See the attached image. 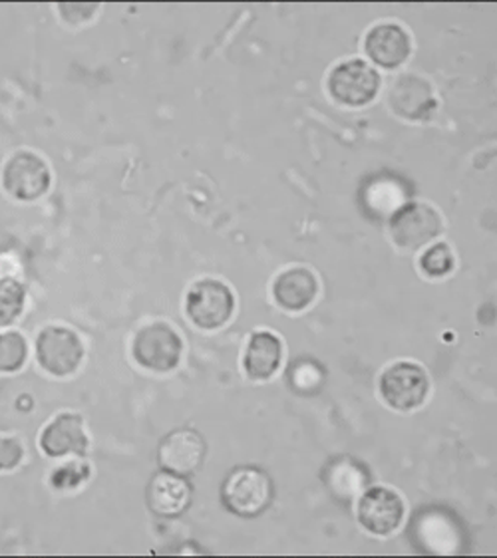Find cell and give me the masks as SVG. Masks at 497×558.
<instances>
[{
    "instance_id": "cell-1",
    "label": "cell",
    "mask_w": 497,
    "mask_h": 558,
    "mask_svg": "<svg viewBox=\"0 0 497 558\" xmlns=\"http://www.w3.org/2000/svg\"><path fill=\"white\" fill-rule=\"evenodd\" d=\"M272 481L265 471L243 465L231 471L221 485V501L229 513L241 519H255L272 502Z\"/></svg>"
},
{
    "instance_id": "cell-2",
    "label": "cell",
    "mask_w": 497,
    "mask_h": 558,
    "mask_svg": "<svg viewBox=\"0 0 497 558\" xmlns=\"http://www.w3.org/2000/svg\"><path fill=\"white\" fill-rule=\"evenodd\" d=\"M50 183L52 175L48 163L28 149L14 151L0 171V185L14 202H38L50 190Z\"/></svg>"
},
{
    "instance_id": "cell-3",
    "label": "cell",
    "mask_w": 497,
    "mask_h": 558,
    "mask_svg": "<svg viewBox=\"0 0 497 558\" xmlns=\"http://www.w3.org/2000/svg\"><path fill=\"white\" fill-rule=\"evenodd\" d=\"M38 366L54 378H66L80 368L84 360V344L72 328L50 324L43 328L35 342Z\"/></svg>"
},
{
    "instance_id": "cell-4",
    "label": "cell",
    "mask_w": 497,
    "mask_h": 558,
    "mask_svg": "<svg viewBox=\"0 0 497 558\" xmlns=\"http://www.w3.org/2000/svg\"><path fill=\"white\" fill-rule=\"evenodd\" d=\"M183 354L181 336L168 323L146 324L132 342V356L142 368L166 374L178 368Z\"/></svg>"
},
{
    "instance_id": "cell-5",
    "label": "cell",
    "mask_w": 497,
    "mask_h": 558,
    "mask_svg": "<svg viewBox=\"0 0 497 558\" xmlns=\"http://www.w3.org/2000/svg\"><path fill=\"white\" fill-rule=\"evenodd\" d=\"M235 311V296L226 282L202 279L192 284L185 296V313L197 328L217 330L229 323Z\"/></svg>"
},
{
    "instance_id": "cell-6",
    "label": "cell",
    "mask_w": 497,
    "mask_h": 558,
    "mask_svg": "<svg viewBox=\"0 0 497 558\" xmlns=\"http://www.w3.org/2000/svg\"><path fill=\"white\" fill-rule=\"evenodd\" d=\"M428 391L426 369L412 362L392 364L380 378V393L385 402L398 412H410L420 408L426 402Z\"/></svg>"
},
{
    "instance_id": "cell-7",
    "label": "cell",
    "mask_w": 497,
    "mask_h": 558,
    "mask_svg": "<svg viewBox=\"0 0 497 558\" xmlns=\"http://www.w3.org/2000/svg\"><path fill=\"white\" fill-rule=\"evenodd\" d=\"M380 76L364 60H347L328 76V92L342 106H366L376 98Z\"/></svg>"
},
{
    "instance_id": "cell-8",
    "label": "cell",
    "mask_w": 497,
    "mask_h": 558,
    "mask_svg": "<svg viewBox=\"0 0 497 558\" xmlns=\"http://www.w3.org/2000/svg\"><path fill=\"white\" fill-rule=\"evenodd\" d=\"M441 233V219L426 203H407L390 217V235L396 245L416 251Z\"/></svg>"
},
{
    "instance_id": "cell-9",
    "label": "cell",
    "mask_w": 497,
    "mask_h": 558,
    "mask_svg": "<svg viewBox=\"0 0 497 558\" xmlns=\"http://www.w3.org/2000/svg\"><path fill=\"white\" fill-rule=\"evenodd\" d=\"M88 434L84 420L78 413H58L43 427L38 436V447L46 458L60 459L76 456L84 458L88 451Z\"/></svg>"
},
{
    "instance_id": "cell-10",
    "label": "cell",
    "mask_w": 497,
    "mask_h": 558,
    "mask_svg": "<svg viewBox=\"0 0 497 558\" xmlns=\"http://www.w3.org/2000/svg\"><path fill=\"white\" fill-rule=\"evenodd\" d=\"M205 458H207V444L202 434L192 427H181L171 432L158 449L159 468L183 477L193 475L199 470L204 465Z\"/></svg>"
},
{
    "instance_id": "cell-11",
    "label": "cell",
    "mask_w": 497,
    "mask_h": 558,
    "mask_svg": "<svg viewBox=\"0 0 497 558\" xmlns=\"http://www.w3.org/2000/svg\"><path fill=\"white\" fill-rule=\"evenodd\" d=\"M404 519V502L388 487H373L359 501V521L373 535H392Z\"/></svg>"
},
{
    "instance_id": "cell-12",
    "label": "cell",
    "mask_w": 497,
    "mask_h": 558,
    "mask_svg": "<svg viewBox=\"0 0 497 558\" xmlns=\"http://www.w3.org/2000/svg\"><path fill=\"white\" fill-rule=\"evenodd\" d=\"M192 485L187 477L161 470L147 485L146 501L149 511L158 517L175 519L192 505Z\"/></svg>"
},
{
    "instance_id": "cell-13",
    "label": "cell",
    "mask_w": 497,
    "mask_h": 558,
    "mask_svg": "<svg viewBox=\"0 0 497 558\" xmlns=\"http://www.w3.org/2000/svg\"><path fill=\"white\" fill-rule=\"evenodd\" d=\"M390 106L398 116L410 122L428 120L429 113L436 110V98L429 82L416 74H404L396 80L390 89Z\"/></svg>"
},
{
    "instance_id": "cell-14",
    "label": "cell",
    "mask_w": 497,
    "mask_h": 558,
    "mask_svg": "<svg viewBox=\"0 0 497 558\" xmlns=\"http://www.w3.org/2000/svg\"><path fill=\"white\" fill-rule=\"evenodd\" d=\"M364 50H366V57L371 58L376 66L392 70L407 62L412 52V40L407 31L398 24H378L366 34Z\"/></svg>"
},
{
    "instance_id": "cell-15",
    "label": "cell",
    "mask_w": 497,
    "mask_h": 558,
    "mask_svg": "<svg viewBox=\"0 0 497 558\" xmlns=\"http://www.w3.org/2000/svg\"><path fill=\"white\" fill-rule=\"evenodd\" d=\"M408 202V187L392 173H378L364 183L361 203L373 219L392 217Z\"/></svg>"
},
{
    "instance_id": "cell-16",
    "label": "cell",
    "mask_w": 497,
    "mask_h": 558,
    "mask_svg": "<svg viewBox=\"0 0 497 558\" xmlns=\"http://www.w3.org/2000/svg\"><path fill=\"white\" fill-rule=\"evenodd\" d=\"M317 277L305 267L284 270L272 284L275 301L289 313L305 311L306 306L317 299Z\"/></svg>"
},
{
    "instance_id": "cell-17",
    "label": "cell",
    "mask_w": 497,
    "mask_h": 558,
    "mask_svg": "<svg viewBox=\"0 0 497 558\" xmlns=\"http://www.w3.org/2000/svg\"><path fill=\"white\" fill-rule=\"evenodd\" d=\"M323 481L335 499H339L340 502H351L368 485L371 475L366 465L359 459L339 456L328 461Z\"/></svg>"
},
{
    "instance_id": "cell-18",
    "label": "cell",
    "mask_w": 497,
    "mask_h": 558,
    "mask_svg": "<svg viewBox=\"0 0 497 558\" xmlns=\"http://www.w3.org/2000/svg\"><path fill=\"white\" fill-rule=\"evenodd\" d=\"M283 342L272 332H255L245 352V372L251 380H269L281 366Z\"/></svg>"
},
{
    "instance_id": "cell-19",
    "label": "cell",
    "mask_w": 497,
    "mask_h": 558,
    "mask_svg": "<svg viewBox=\"0 0 497 558\" xmlns=\"http://www.w3.org/2000/svg\"><path fill=\"white\" fill-rule=\"evenodd\" d=\"M28 340L19 330H0V374H16L28 362Z\"/></svg>"
},
{
    "instance_id": "cell-20",
    "label": "cell",
    "mask_w": 497,
    "mask_h": 558,
    "mask_svg": "<svg viewBox=\"0 0 497 558\" xmlns=\"http://www.w3.org/2000/svg\"><path fill=\"white\" fill-rule=\"evenodd\" d=\"M26 304V289L21 280L0 277V328H9L21 318Z\"/></svg>"
},
{
    "instance_id": "cell-21",
    "label": "cell",
    "mask_w": 497,
    "mask_h": 558,
    "mask_svg": "<svg viewBox=\"0 0 497 558\" xmlns=\"http://www.w3.org/2000/svg\"><path fill=\"white\" fill-rule=\"evenodd\" d=\"M289 384L299 393H317L325 381V369L311 357L296 360L289 369Z\"/></svg>"
},
{
    "instance_id": "cell-22",
    "label": "cell",
    "mask_w": 497,
    "mask_h": 558,
    "mask_svg": "<svg viewBox=\"0 0 497 558\" xmlns=\"http://www.w3.org/2000/svg\"><path fill=\"white\" fill-rule=\"evenodd\" d=\"M420 267L432 279L446 277L453 268V255L450 246L446 243L429 246L428 251L420 258Z\"/></svg>"
},
{
    "instance_id": "cell-23",
    "label": "cell",
    "mask_w": 497,
    "mask_h": 558,
    "mask_svg": "<svg viewBox=\"0 0 497 558\" xmlns=\"http://www.w3.org/2000/svg\"><path fill=\"white\" fill-rule=\"evenodd\" d=\"M90 477V465L84 463L82 458L76 461H69L52 471L50 475V485L54 489H76L84 481Z\"/></svg>"
},
{
    "instance_id": "cell-24",
    "label": "cell",
    "mask_w": 497,
    "mask_h": 558,
    "mask_svg": "<svg viewBox=\"0 0 497 558\" xmlns=\"http://www.w3.org/2000/svg\"><path fill=\"white\" fill-rule=\"evenodd\" d=\"M24 459L23 441L16 436L0 434V473L14 471Z\"/></svg>"
}]
</instances>
